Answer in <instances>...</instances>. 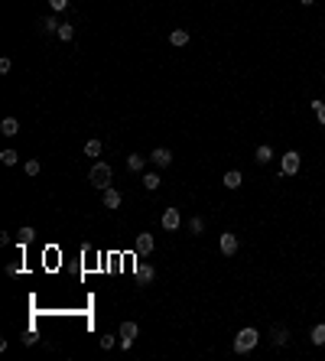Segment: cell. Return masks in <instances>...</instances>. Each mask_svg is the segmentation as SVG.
I'll return each mask as SVG.
<instances>
[{
	"label": "cell",
	"mask_w": 325,
	"mask_h": 361,
	"mask_svg": "<svg viewBox=\"0 0 325 361\" xmlns=\"http://www.w3.org/2000/svg\"><path fill=\"white\" fill-rule=\"evenodd\" d=\"M55 33H59V40H62V42H72V40H75V26H72V23H62Z\"/></svg>",
	"instance_id": "obj_19"
},
{
	"label": "cell",
	"mask_w": 325,
	"mask_h": 361,
	"mask_svg": "<svg viewBox=\"0 0 325 361\" xmlns=\"http://www.w3.org/2000/svg\"><path fill=\"white\" fill-rule=\"evenodd\" d=\"M312 111H316L319 124H325V101H312Z\"/></svg>",
	"instance_id": "obj_25"
},
{
	"label": "cell",
	"mask_w": 325,
	"mask_h": 361,
	"mask_svg": "<svg viewBox=\"0 0 325 361\" xmlns=\"http://www.w3.org/2000/svg\"><path fill=\"white\" fill-rule=\"evenodd\" d=\"M150 163H153L156 169H166V166H172V150H169V147H156L153 153H150Z\"/></svg>",
	"instance_id": "obj_5"
},
{
	"label": "cell",
	"mask_w": 325,
	"mask_h": 361,
	"mask_svg": "<svg viewBox=\"0 0 325 361\" xmlns=\"http://www.w3.org/2000/svg\"><path fill=\"white\" fill-rule=\"evenodd\" d=\"M127 166H130L133 173H143V166H147V157H140V153H130V157H127Z\"/></svg>",
	"instance_id": "obj_17"
},
{
	"label": "cell",
	"mask_w": 325,
	"mask_h": 361,
	"mask_svg": "<svg viewBox=\"0 0 325 361\" xmlns=\"http://www.w3.org/2000/svg\"><path fill=\"white\" fill-rule=\"evenodd\" d=\"M299 166H302L299 153H296V150H289V153H283V163H280V173H283V176H296V173H299Z\"/></svg>",
	"instance_id": "obj_3"
},
{
	"label": "cell",
	"mask_w": 325,
	"mask_h": 361,
	"mask_svg": "<svg viewBox=\"0 0 325 361\" xmlns=\"http://www.w3.org/2000/svg\"><path fill=\"white\" fill-rule=\"evenodd\" d=\"M218 247H221V254H225V257H234V254H238V235L225 231V235L218 238Z\"/></svg>",
	"instance_id": "obj_7"
},
{
	"label": "cell",
	"mask_w": 325,
	"mask_h": 361,
	"mask_svg": "<svg viewBox=\"0 0 325 361\" xmlns=\"http://www.w3.org/2000/svg\"><path fill=\"white\" fill-rule=\"evenodd\" d=\"M0 134H3V137H16V134H20V120H16V118H3V120H0Z\"/></svg>",
	"instance_id": "obj_10"
},
{
	"label": "cell",
	"mask_w": 325,
	"mask_h": 361,
	"mask_svg": "<svg viewBox=\"0 0 325 361\" xmlns=\"http://www.w3.org/2000/svg\"><path fill=\"white\" fill-rule=\"evenodd\" d=\"M114 345H121L117 335H101V348H114Z\"/></svg>",
	"instance_id": "obj_26"
},
{
	"label": "cell",
	"mask_w": 325,
	"mask_h": 361,
	"mask_svg": "<svg viewBox=\"0 0 325 361\" xmlns=\"http://www.w3.org/2000/svg\"><path fill=\"white\" fill-rule=\"evenodd\" d=\"M257 342H260V335H257V329H241L238 332V338H234V352L238 355H247V352H254L257 348Z\"/></svg>",
	"instance_id": "obj_1"
},
{
	"label": "cell",
	"mask_w": 325,
	"mask_h": 361,
	"mask_svg": "<svg viewBox=\"0 0 325 361\" xmlns=\"http://www.w3.org/2000/svg\"><path fill=\"white\" fill-rule=\"evenodd\" d=\"M39 33H52V30H59V26H62V23H59V20H55V16H42V20H39Z\"/></svg>",
	"instance_id": "obj_15"
},
{
	"label": "cell",
	"mask_w": 325,
	"mask_h": 361,
	"mask_svg": "<svg viewBox=\"0 0 325 361\" xmlns=\"http://www.w3.org/2000/svg\"><path fill=\"white\" fill-rule=\"evenodd\" d=\"M101 202H104V208H121V192L117 189H104V196H101Z\"/></svg>",
	"instance_id": "obj_9"
},
{
	"label": "cell",
	"mask_w": 325,
	"mask_h": 361,
	"mask_svg": "<svg viewBox=\"0 0 325 361\" xmlns=\"http://www.w3.org/2000/svg\"><path fill=\"white\" fill-rule=\"evenodd\" d=\"M49 7H52V10H65V7H69V0H49Z\"/></svg>",
	"instance_id": "obj_29"
},
{
	"label": "cell",
	"mask_w": 325,
	"mask_h": 361,
	"mask_svg": "<svg viewBox=\"0 0 325 361\" xmlns=\"http://www.w3.org/2000/svg\"><path fill=\"white\" fill-rule=\"evenodd\" d=\"M101 150H104V147H101V140H88L85 143V153H88V157H101Z\"/></svg>",
	"instance_id": "obj_23"
},
{
	"label": "cell",
	"mask_w": 325,
	"mask_h": 361,
	"mask_svg": "<svg viewBox=\"0 0 325 361\" xmlns=\"http://www.w3.org/2000/svg\"><path fill=\"white\" fill-rule=\"evenodd\" d=\"M137 335H140V325H137V322H124V325H121V332H117L121 348H130L133 342H137Z\"/></svg>",
	"instance_id": "obj_4"
},
{
	"label": "cell",
	"mask_w": 325,
	"mask_h": 361,
	"mask_svg": "<svg viewBox=\"0 0 325 361\" xmlns=\"http://www.w3.org/2000/svg\"><path fill=\"white\" fill-rule=\"evenodd\" d=\"M286 342H289V332L286 329H273V345H286Z\"/></svg>",
	"instance_id": "obj_22"
},
{
	"label": "cell",
	"mask_w": 325,
	"mask_h": 361,
	"mask_svg": "<svg viewBox=\"0 0 325 361\" xmlns=\"http://www.w3.org/2000/svg\"><path fill=\"white\" fill-rule=\"evenodd\" d=\"M36 238V228L33 225H26V228H20V238H16V247H26V244Z\"/></svg>",
	"instance_id": "obj_13"
},
{
	"label": "cell",
	"mask_w": 325,
	"mask_h": 361,
	"mask_svg": "<svg viewBox=\"0 0 325 361\" xmlns=\"http://www.w3.org/2000/svg\"><path fill=\"white\" fill-rule=\"evenodd\" d=\"M241 182H244V176H241L238 169H231V173H225V186H228V189H241Z\"/></svg>",
	"instance_id": "obj_18"
},
{
	"label": "cell",
	"mask_w": 325,
	"mask_h": 361,
	"mask_svg": "<svg viewBox=\"0 0 325 361\" xmlns=\"http://www.w3.org/2000/svg\"><path fill=\"white\" fill-rule=\"evenodd\" d=\"M179 225H182L179 208H166V212H162V228H166V231H179Z\"/></svg>",
	"instance_id": "obj_8"
},
{
	"label": "cell",
	"mask_w": 325,
	"mask_h": 361,
	"mask_svg": "<svg viewBox=\"0 0 325 361\" xmlns=\"http://www.w3.org/2000/svg\"><path fill=\"white\" fill-rule=\"evenodd\" d=\"M133 247H137V254H140V257H147V254H153V247H156V238L150 235V231H143V235H137Z\"/></svg>",
	"instance_id": "obj_6"
},
{
	"label": "cell",
	"mask_w": 325,
	"mask_h": 361,
	"mask_svg": "<svg viewBox=\"0 0 325 361\" xmlns=\"http://www.w3.org/2000/svg\"><path fill=\"white\" fill-rule=\"evenodd\" d=\"M322 79H325V75H322Z\"/></svg>",
	"instance_id": "obj_32"
},
{
	"label": "cell",
	"mask_w": 325,
	"mask_h": 361,
	"mask_svg": "<svg viewBox=\"0 0 325 361\" xmlns=\"http://www.w3.org/2000/svg\"><path fill=\"white\" fill-rule=\"evenodd\" d=\"M39 169H42L39 160H30V163H26V176H39Z\"/></svg>",
	"instance_id": "obj_27"
},
{
	"label": "cell",
	"mask_w": 325,
	"mask_h": 361,
	"mask_svg": "<svg viewBox=\"0 0 325 361\" xmlns=\"http://www.w3.org/2000/svg\"><path fill=\"white\" fill-rule=\"evenodd\" d=\"M299 3H302V7H312V3H316V0H299Z\"/></svg>",
	"instance_id": "obj_31"
},
{
	"label": "cell",
	"mask_w": 325,
	"mask_h": 361,
	"mask_svg": "<svg viewBox=\"0 0 325 361\" xmlns=\"http://www.w3.org/2000/svg\"><path fill=\"white\" fill-rule=\"evenodd\" d=\"M111 176H114V169H111L108 163H101V160H98V163L91 166L88 179H91V186H94V189H101V192H104V189L111 186Z\"/></svg>",
	"instance_id": "obj_2"
},
{
	"label": "cell",
	"mask_w": 325,
	"mask_h": 361,
	"mask_svg": "<svg viewBox=\"0 0 325 361\" xmlns=\"http://www.w3.org/2000/svg\"><path fill=\"white\" fill-rule=\"evenodd\" d=\"M160 173H143V189H147V192H156V189H160Z\"/></svg>",
	"instance_id": "obj_14"
},
{
	"label": "cell",
	"mask_w": 325,
	"mask_h": 361,
	"mask_svg": "<svg viewBox=\"0 0 325 361\" xmlns=\"http://www.w3.org/2000/svg\"><path fill=\"white\" fill-rule=\"evenodd\" d=\"M0 160H3V166H16V160H20V153H16V150H3V153H0Z\"/></svg>",
	"instance_id": "obj_21"
},
{
	"label": "cell",
	"mask_w": 325,
	"mask_h": 361,
	"mask_svg": "<svg viewBox=\"0 0 325 361\" xmlns=\"http://www.w3.org/2000/svg\"><path fill=\"white\" fill-rule=\"evenodd\" d=\"M254 160H257V163H270V160H273V150L267 147V143H260V147L254 150Z\"/></svg>",
	"instance_id": "obj_16"
},
{
	"label": "cell",
	"mask_w": 325,
	"mask_h": 361,
	"mask_svg": "<svg viewBox=\"0 0 325 361\" xmlns=\"http://www.w3.org/2000/svg\"><path fill=\"white\" fill-rule=\"evenodd\" d=\"M137 280L140 283H153L156 280V270L150 267V264H143V260H140V264H137Z\"/></svg>",
	"instance_id": "obj_11"
},
{
	"label": "cell",
	"mask_w": 325,
	"mask_h": 361,
	"mask_svg": "<svg viewBox=\"0 0 325 361\" xmlns=\"http://www.w3.org/2000/svg\"><path fill=\"white\" fill-rule=\"evenodd\" d=\"M20 270H23V264H7V274L10 277H20Z\"/></svg>",
	"instance_id": "obj_28"
},
{
	"label": "cell",
	"mask_w": 325,
	"mask_h": 361,
	"mask_svg": "<svg viewBox=\"0 0 325 361\" xmlns=\"http://www.w3.org/2000/svg\"><path fill=\"white\" fill-rule=\"evenodd\" d=\"M10 65H13V62H10L7 55H3V59H0V72H3V75H7V72H10Z\"/></svg>",
	"instance_id": "obj_30"
},
{
	"label": "cell",
	"mask_w": 325,
	"mask_h": 361,
	"mask_svg": "<svg viewBox=\"0 0 325 361\" xmlns=\"http://www.w3.org/2000/svg\"><path fill=\"white\" fill-rule=\"evenodd\" d=\"M189 231H192V235H202V231H205V221H202L199 215H195V218H189Z\"/></svg>",
	"instance_id": "obj_24"
},
{
	"label": "cell",
	"mask_w": 325,
	"mask_h": 361,
	"mask_svg": "<svg viewBox=\"0 0 325 361\" xmlns=\"http://www.w3.org/2000/svg\"><path fill=\"white\" fill-rule=\"evenodd\" d=\"M312 345H325V322H319L312 329Z\"/></svg>",
	"instance_id": "obj_20"
},
{
	"label": "cell",
	"mask_w": 325,
	"mask_h": 361,
	"mask_svg": "<svg viewBox=\"0 0 325 361\" xmlns=\"http://www.w3.org/2000/svg\"><path fill=\"white\" fill-rule=\"evenodd\" d=\"M169 42H172L176 49L189 46V30H172V33H169Z\"/></svg>",
	"instance_id": "obj_12"
}]
</instances>
